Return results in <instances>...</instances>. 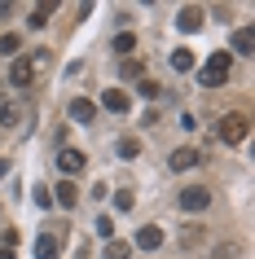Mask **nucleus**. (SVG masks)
<instances>
[{"instance_id":"18","label":"nucleus","mask_w":255,"mask_h":259,"mask_svg":"<svg viewBox=\"0 0 255 259\" xmlns=\"http://www.w3.org/2000/svg\"><path fill=\"white\" fill-rule=\"evenodd\" d=\"M18 119H22V110H18L14 101H5V106H0V123H5V127H14Z\"/></svg>"},{"instance_id":"22","label":"nucleus","mask_w":255,"mask_h":259,"mask_svg":"<svg viewBox=\"0 0 255 259\" xmlns=\"http://www.w3.org/2000/svg\"><path fill=\"white\" fill-rule=\"evenodd\" d=\"M132 49H136V40L128 35V31H123V35H115V53H132Z\"/></svg>"},{"instance_id":"11","label":"nucleus","mask_w":255,"mask_h":259,"mask_svg":"<svg viewBox=\"0 0 255 259\" xmlns=\"http://www.w3.org/2000/svg\"><path fill=\"white\" fill-rule=\"evenodd\" d=\"M75 202H80V189H75V180H62V185L53 189V206H66V211H70Z\"/></svg>"},{"instance_id":"10","label":"nucleus","mask_w":255,"mask_h":259,"mask_svg":"<svg viewBox=\"0 0 255 259\" xmlns=\"http://www.w3.org/2000/svg\"><path fill=\"white\" fill-rule=\"evenodd\" d=\"M101 106H106L110 114H128V106H132V101H128V93H123V88H106V93H101Z\"/></svg>"},{"instance_id":"6","label":"nucleus","mask_w":255,"mask_h":259,"mask_svg":"<svg viewBox=\"0 0 255 259\" xmlns=\"http://www.w3.org/2000/svg\"><path fill=\"white\" fill-rule=\"evenodd\" d=\"M66 114H70V119H75V123H93V119H97V106H93V101H88V97H70Z\"/></svg>"},{"instance_id":"13","label":"nucleus","mask_w":255,"mask_h":259,"mask_svg":"<svg viewBox=\"0 0 255 259\" xmlns=\"http://www.w3.org/2000/svg\"><path fill=\"white\" fill-rule=\"evenodd\" d=\"M167 62H172V70H176V75H189V70H194V53H189V49H176V53L167 57Z\"/></svg>"},{"instance_id":"14","label":"nucleus","mask_w":255,"mask_h":259,"mask_svg":"<svg viewBox=\"0 0 255 259\" xmlns=\"http://www.w3.org/2000/svg\"><path fill=\"white\" fill-rule=\"evenodd\" d=\"M35 259H57V237L40 233V237H35Z\"/></svg>"},{"instance_id":"21","label":"nucleus","mask_w":255,"mask_h":259,"mask_svg":"<svg viewBox=\"0 0 255 259\" xmlns=\"http://www.w3.org/2000/svg\"><path fill=\"white\" fill-rule=\"evenodd\" d=\"M136 93H141V97H150V101H154V97H163V88H159V83H154V79H141V83H136Z\"/></svg>"},{"instance_id":"23","label":"nucleus","mask_w":255,"mask_h":259,"mask_svg":"<svg viewBox=\"0 0 255 259\" xmlns=\"http://www.w3.org/2000/svg\"><path fill=\"white\" fill-rule=\"evenodd\" d=\"M97 233H101L106 242H115V220H110V215H101V220H97Z\"/></svg>"},{"instance_id":"24","label":"nucleus","mask_w":255,"mask_h":259,"mask_svg":"<svg viewBox=\"0 0 255 259\" xmlns=\"http://www.w3.org/2000/svg\"><path fill=\"white\" fill-rule=\"evenodd\" d=\"M35 202H40L44 211H49V206H53V193H49V189H35Z\"/></svg>"},{"instance_id":"20","label":"nucleus","mask_w":255,"mask_h":259,"mask_svg":"<svg viewBox=\"0 0 255 259\" xmlns=\"http://www.w3.org/2000/svg\"><path fill=\"white\" fill-rule=\"evenodd\" d=\"M136 154H141V141L123 137V141H119V158H136Z\"/></svg>"},{"instance_id":"25","label":"nucleus","mask_w":255,"mask_h":259,"mask_svg":"<svg viewBox=\"0 0 255 259\" xmlns=\"http://www.w3.org/2000/svg\"><path fill=\"white\" fill-rule=\"evenodd\" d=\"M0 259H14V250H5V246H0Z\"/></svg>"},{"instance_id":"1","label":"nucleus","mask_w":255,"mask_h":259,"mask_svg":"<svg viewBox=\"0 0 255 259\" xmlns=\"http://www.w3.org/2000/svg\"><path fill=\"white\" fill-rule=\"evenodd\" d=\"M44 62H49V53H44V49H35V53H22V57H14V62H9V88H31Z\"/></svg>"},{"instance_id":"2","label":"nucleus","mask_w":255,"mask_h":259,"mask_svg":"<svg viewBox=\"0 0 255 259\" xmlns=\"http://www.w3.org/2000/svg\"><path fill=\"white\" fill-rule=\"evenodd\" d=\"M229 70H233V57L220 49V53H211V57H207V66L198 70V83H202V88H220V83L229 79Z\"/></svg>"},{"instance_id":"12","label":"nucleus","mask_w":255,"mask_h":259,"mask_svg":"<svg viewBox=\"0 0 255 259\" xmlns=\"http://www.w3.org/2000/svg\"><path fill=\"white\" fill-rule=\"evenodd\" d=\"M229 49H233V53H242V57L251 53V49H255V35H251V27H238V31H233ZM233 53H229V57H233Z\"/></svg>"},{"instance_id":"4","label":"nucleus","mask_w":255,"mask_h":259,"mask_svg":"<svg viewBox=\"0 0 255 259\" xmlns=\"http://www.w3.org/2000/svg\"><path fill=\"white\" fill-rule=\"evenodd\" d=\"M246 127H251L246 114H225V119H220V141H225V145H242V141H246Z\"/></svg>"},{"instance_id":"9","label":"nucleus","mask_w":255,"mask_h":259,"mask_svg":"<svg viewBox=\"0 0 255 259\" xmlns=\"http://www.w3.org/2000/svg\"><path fill=\"white\" fill-rule=\"evenodd\" d=\"M176 27L185 31V35H194V31L202 27V9H198V5H185V9L176 14Z\"/></svg>"},{"instance_id":"26","label":"nucleus","mask_w":255,"mask_h":259,"mask_svg":"<svg viewBox=\"0 0 255 259\" xmlns=\"http://www.w3.org/2000/svg\"><path fill=\"white\" fill-rule=\"evenodd\" d=\"M5 171H9V163H0V176H5Z\"/></svg>"},{"instance_id":"19","label":"nucleus","mask_w":255,"mask_h":259,"mask_svg":"<svg viewBox=\"0 0 255 259\" xmlns=\"http://www.w3.org/2000/svg\"><path fill=\"white\" fill-rule=\"evenodd\" d=\"M132 206H136L132 189H119V193H115V211H132Z\"/></svg>"},{"instance_id":"3","label":"nucleus","mask_w":255,"mask_h":259,"mask_svg":"<svg viewBox=\"0 0 255 259\" xmlns=\"http://www.w3.org/2000/svg\"><path fill=\"white\" fill-rule=\"evenodd\" d=\"M176 206H180L185 215H198V211L211 206V189H207V185H185V189L176 193Z\"/></svg>"},{"instance_id":"17","label":"nucleus","mask_w":255,"mask_h":259,"mask_svg":"<svg viewBox=\"0 0 255 259\" xmlns=\"http://www.w3.org/2000/svg\"><path fill=\"white\" fill-rule=\"evenodd\" d=\"M101 255H106V259H128V255H132V246H128V242H106Z\"/></svg>"},{"instance_id":"7","label":"nucleus","mask_w":255,"mask_h":259,"mask_svg":"<svg viewBox=\"0 0 255 259\" xmlns=\"http://www.w3.org/2000/svg\"><path fill=\"white\" fill-rule=\"evenodd\" d=\"M84 163H88V158H84V154L80 150H62V154H57V167H62V176H80V171H84Z\"/></svg>"},{"instance_id":"15","label":"nucleus","mask_w":255,"mask_h":259,"mask_svg":"<svg viewBox=\"0 0 255 259\" xmlns=\"http://www.w3.org/2000/svg\"><path fill=\"white\" fill-rule=\"evenodd\" d=\"M53 9H57L53 0H49V5H35V9H31V18H27V22H31V31H40L44 22H49V18H53Z\"/></svg>"},{"instance_id":"8","label":"nucleus","mask_w":255,"mask_h":259,"mask_svg":"<svg viewBox=\"0 0 255 259\" xmlns=\"http://www.w3.org/2000/svg\"><path fill=\"white\" fill-rule=\"evenodd\" d=\"M132 246H141V250H159V246H163V229H159V224H145V229H136Z\"/></svg>"},{"instance_id":"5","label":"nucleus","mask_w":255,"mask_h":259,"mask_svg":"<svg viewBox=\"0 0 255 259\" xmlns=\"http://www.w3.org/2000/svg\"><path fill=\"white\" fill-rule=\"evenodd\" d=\"M198 163H202V154L194 150V145H180V150L167 154V167H172V171H189V167H198Z\"/></svg>"},{"instance_id":"16","label":"nucleus","mask_w":255,"mask_h":259,"mask_svg":"<svg viewBox=\"0 0 255 259\" xmlns=\"http://www.w3.org/2000/svg\"><path fill=\"white\" fill-rule=\"evenodd\" d=\"M0 53L5 57H22V40H18V35H0Z\"/></svg>"}]
</instances>
